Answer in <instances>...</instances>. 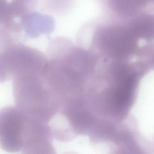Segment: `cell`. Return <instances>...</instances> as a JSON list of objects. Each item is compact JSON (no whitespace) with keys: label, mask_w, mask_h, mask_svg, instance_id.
Returning <instances> with one entry per match:
<instances>
[{"label":"cell","mask_w":154,"mask_h":154,"mask_svg":"<svg viewBox=\"0 0 154 154\" xmlns=\"http://www.w3.org/2000/svg\"><path fill=\"white\" fill-rule=\"evenodd\" d=\"M49 124L14 106L0 112V146L9 153L54 154L56 149Z\"/></svg>","instance_id":"6da1fadb"}]
</instances>
